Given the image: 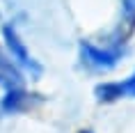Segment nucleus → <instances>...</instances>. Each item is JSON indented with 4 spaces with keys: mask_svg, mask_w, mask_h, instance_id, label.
Here are the masks:
<instances>
[{
    "mask_svg": "<svg viewBox=\"0 0 135 133\" xmlns=\"http://www.w3.org/2000/svg\"><path fill=\"white\" fill-rule=\"evenodd\" d=\"M78 55H80L83 67H87V69H92V71H112L121 62V57L126 55V48L121 44H112V46L101 48L94 42L83 39L78 44Z\"/></svg>",
    "mask_w": 135,
    "mask_h": 133,
    "instance_id": "f257e3e1",
    "label": "nucleus"
},
{
    "mask_svg": "<svg viewBox=\"0 0 135 133\" xmlns=\"http://www.w3.org/2000/svg\"><path fill=\"white\" fill-rule=\"evenodd\" d=\"M2 39H5V46H7V55L12 57L18 67L28 69L35 78H39L44 74V67L30 55V51L25 48L23 39L18 37V32H16V25H14V23H5V25H2Z\"/></svg>",
    "mask_w": 135,
    "mask_h": 133,
    "instance_id": "f03ea898",
    "label": "nucleus"
},
{
    "mask_svg": "<svg viewBox=\"0 0 135 133\" xmlns=\"http://www.w3.org/2000/svg\"><path fill=\"white\" fill-rule=\"evenodd\" d=\"M94 94H96V101H101V103H112V101H119L124 97L135 99V71L128 78H124V80L99 83L94 87Z\"/></svg>",
    "mask_w": 135,
    "mask_h": 133,
    "instance_id": "7ed1b4c3",
    "label": "nucleus"
},
{
    "mask_svg": "<svg viewBox=\"0 0 135 133\" xmlns=\"http://www.w3.org/2000/svg\"><path fill=\"white\" fill-rule=\"evenodd\" d=\"M32 97H35V94L25 92L23 87L7 90V94H5L2 101H0V110L5 112V115H18V112L32 108V103H35V99H32Z\"/></svg>",
    "mask_w": 135,
    "mask_h": 133,
    "instance_id": "20e7f679",
    "label": "nucleus"
},
{
    "mask_svg": "<svg viewBox=\"0 0 135 133\" xmlns=\"http://www.w3.org/2000/svg\"><path fill=\"white\" fill-rule=\"evenodd\" d=\"M0 87L2 90H14V87H23V76L16 62L7 53L0 51Z\"/></svg>",
    "mask_w": 135,
    "mask_h": 133,
    "instance_id": "39448f33",
    "label": "nucleus"
},
{
    "mask_svg": "<svg viewBox=\"0 0 135 133\" xmlns=\"http://www.w3.org/2000/svg\"><path fill=\"white\" fill-rule=\"evenodd\" d=\"M121 16L131 28H135V0H121Z\"/></svg>",
    "mask_w": 135,
    "mask_h": 133,
    "instance_id": "423d86ee",
    "label": "nucleus"
},
{
    "mask_svg": "<svg viewBox=\"0 0 135 133\" xmlns=\"http://www.w3.org/2000/svg\"><path fill=\"white\" fill-rule=\"evenodd\" d=\"M78 133H94V131H89V129H83V131H78Z\"/></svg>",
    "mask_w": 135,
    "mask_h": 133,
    "instance_id": "0eeeda50",
    "label": "nucleus"
}]
</instances>
